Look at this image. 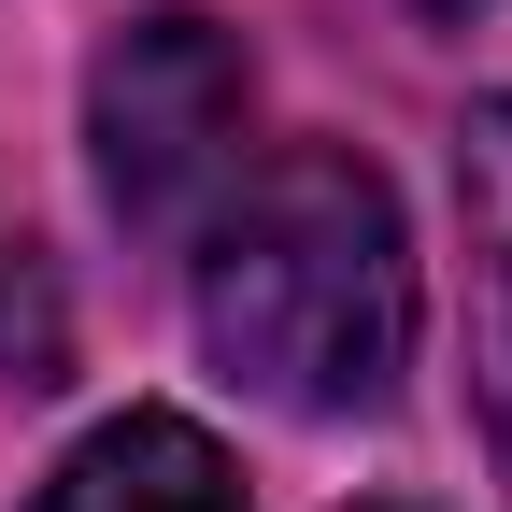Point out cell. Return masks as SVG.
Segmentation results:
<instances>
[{"mask_svg": "<svg viewBox=\"0 0 512 512\" xmlns=\"http://www.w3.org/2000/svg\"><path fill=\"white\" fill-rule=\"evenodd\" d=\"M242 114H256V72L214 15H143L100 72H86V143H100V185L128 228H185L242 171Z\"/></svg>", "mask_w": 512, "mask_h": 512, "instance_id": "7a4b0ae2", "label": "cell"}, {"mask_svg": "<svg viewBox=\"0 0 512 512\" xmlns=\"http://www.w3.org/2000/svg\"><path fill=\"white\" fill-rule=\"evenodd\" d=\"M43 512H242L228 456L185 413H114L100 441H72V470L43 484Z\"/></svg>", "mask_w": 512, "mask_h": 512, "instance_id": "277c9868", "label": "cell"}, {"mask_svg": "<svg viewBox=\"0 0 512 512\" xmlns=\"http://www.w3.org/2000/svg\"><path fill=\"white\" fill-rule=\"evenodd\" d=\"M456 214H470V384H484V441L512 470V100H470V128H456Z\"/></svg>", "mask_w": 512, "mask_h": 512, "instance_id": "3957f363", "label": "cell"}, {"mask_svg": "<svg viewBox=\"0 0 512 512\" xmlns=\"http://www.w3.org/2000/svg\"><path fill=\"white\" fill-rule=\"evenodd\" d=\"M427 15H484V0H427Z\"/></svg>", "mask_w": 512, "mask_h": 512, "instance_id": "5b68a950", "label": "cell"}, {"mask_svg": "<svg viewBox=\"0 0 512 512\" xmlns=\"http://www.w3.org/2000/svg\"><path fill=\"white\" fill-rule=\"evenodd\" d=\"M200 342L271 413H384L413 370V242L384 171L342 143H285L200 228Z\"/></svg>", "mask_w": 512, "mask_h": 512, "instance_id": "6da1fadb", "label": "cell"}]
</instances>
